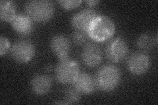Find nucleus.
<instances>
[{
	"mask_svg": "<svg viewBox=\"0 0 158 105\" xmlns=\"http://www.w3.org/2000/svg\"><path fill=\"white\" fill-rule=\"evenodd\" d=\"M115 32L112 20L104 15H98L93 20L87 30L89 38L96 42H105L110 39Z\"/></svg>",
	"mask_w": 158,
	"mask_h": 105,
	"instance_id": "nucleus-1",
	"label": "nucleus"
},
{
	"mask_svg": "<svg viewBox=\"0 0 158 105\" xmlns=\"http://www.w3.org/2000/svg\"><path fill=\"white\" fill-rule=\"evenodd\" d=\"M121 78V72L116 66L113 64L104 65L99 69L96 74V87L102 91H112L118 86Z\"/></svg>",
	"mask_w": 158,
	"mask_h": 105,
	"instance_id": "nucleus-2",
	"label": "nucleus"
},
{
	"mask_svg": "<svg viewBox=\"0 0 158 105\" xmlns=\"http://www.w3.org/2000/svg\"><path fill=\"white\" fill-rule=\"evenodd\" d=\"M24 11L33 21L46 22L53 17L55 7L49 0H32L24 5Z\"/></svg>",
	"mask_w": 158,
	"mask_h": 105,
	"instance_id": "nucleus-3",
	"label": "nucleus"
},
{
	"mask_svg": "<svg viewBox=\"0 0 158 105\" xmlns=\"http://www.w3.org/2000/svg\"><path fill=\"white\" fill-rule=\"evenodd\" d=\"M80 73L78 63L69 57L59 60L56 68V79L61 84H73Z\"/></svg>",
	"mask_w": 158,
	"mask_h": 105,
	"instance_id": "nucleus-4",
	"label": "nucleus"
},
{
	"mask_svg": "<svg viewBox=\"0 0 158 105\" xmlns=\"http://www.w3.org/2000/svg\"><path fill=\"white\" fill-rule=\"evenodd\" d=\"M12 58L19 63H27L35 55V47L27 39H19L15 42L11 48Z\"/></svg>",
	"mask_w": 158,
	"mask_h": 105,
	"instance_id": "nucleus-5",
	"label": "nucleus"
},
{
	"mask_svg": "<svg viewBox=\"0 0 158 105\" xmlns=\"http://www.w3.org/2000/svg\"><path fill=\"white\" fill-rule=\"evenodd\" d=\"M105 53L109 61L112 63H119L127 58L128 53V46L125 39L117 38L107 43Z\"/></svg>",
	"mask_w": 158,
	"mask_h": 105,
	"instance_id": "nucleus-6",
	"label": "nucleus"
},
{
	"mask_svg": "<svg viewBox=\"0 0 158 105\" xmlns=\"http://www.w3.org/2000/svg\"><path fill=\"white\" fill-rule=\"evenodd\" d=\"M150 65V58L144 52L132 53L127 60V67L129 71L137 76H140L147 72Z\"/></svg>",
	"mask_w": 158,
	"mask_h": 105,
	"instance_id": "nucleus-7",
	"label": "nucleus"
},
{
	"mask_svg": "<svg viewBox=\"0 0 158 105\" xmlns=\"http://www.w3.org/2000/svg\"><path fill=\"white\" fill-rule=\"evenodd\" d=\"M81 57L82 62L88 67H96L103 59V53L100 46L95 43H87L84 46Z\"/></svg>",
	"mask_w": 158,
	"mask_h": 105,
	"instance_id": "nucleus-8",
	"label": "nucleus"
},
{
	"mask_svg": "<svg viewBox=\"0 0 158 105\" xmlns=\"http://www.w3.org/2000/svg\"><path fill=\"white\" fill-rule=\"evenodd\" d=\"M98 15V14L93 9H82L73 14L71 20V26L77 30L86 32L93 20Z\"/></svg>",
	"mask_w": 158,
	"mask_h": 105,
	"instance_id": "nucleus-9",
	"label": "nucleus"
},
{
	"mask_svg": "<svg viewBox=\"0 0 158 105\" xmlns=\"http://www.w3.org/2000/svg\"><path fill=\"white\" fill-rule=\"evenodd\" d=\"M50 48L59 60L69 58L71 50L70 41L63 34L55 35L51 39Z\"/></svg>",
	"mask_w": 158,
	"mask_h": 105,
	"instance_id": "nucleus-10",
	"label": "nucleus"
},
{
	"mask_svg": "<svg viewBox=\"0 0 158 105\" xmlns=\"http://www.w3.org/2000/svg\"><path fill=\"white\" fill-rule=\"evenodd\" d=\"M11 25L14 30L23 36L31 34L34 28L33 20L27 14H17L11 22Z\"/></svg>",
	"mask_w": 158,
	"mask_h": 105,
	"instance_id": "nucleus-11",
	"label": "nucleus"
},
{
	"mask_svg": "<svg viewBox=\"0 0 158 105\" xmlns=\"http://www.w3.org/2000/svg\"><path fill=\"white\" fill-rule=\"evenodd\" d=\"M73 85L81 94L86 95L92 93L96 87L95 78L86 72L79 74Z\"/></svg>",
	"mask_w": 158,
	"mask_h": 105,
	"instance_id": "nucleus-12",
	"label": "nucleus"
},
{
	"mask_svg": "<svg viewBox=\"0 0 158 105\" xmlns=\"http://www.w3.org/2000/svg\"><path fill=\"white\" fill-rule=\"evenodd\" d=\"M31 86L34 93L38 95H44L51 89L52 79L46 74H38L32 79Z\"/></svg>",
	"mask_w": 158,
	"mask_h": 105,
	"instance_id": "nucleus-13",
	"label": "nucleus"
},
{
	"mask_svg": "<svg viewBox=\"0 0 158 105\" xmlns=\"http://www.w3.org/2000/svg\"><path fill=\"white\" fill-rule=\"evenodd\" d=\"M16 5L12 1L2 0L0 2V18L4 22H11L17 16Z\"/></svg>",
	"mask_w": 158,
	"mask_h": 105,
	"instance_id": "nucleus-14",
	"label": "nucleus"
},
{
	"mask_svg": "<svg viewBox=\"0 0 158 105\" xmlns=\"http://www.w3.org/2000/svg\"><path fill=\"white\" fill-rule=\"evenodd\" d=\"M157 45V35L156 36L150 34L145 33L138 37L136 40V46L143 52L149 51Z\"/></svg>",
	"mask_w": 158,
	"mask_h": 105,
	"instance_id": "nucleus-15",
	"label": "nucleus"
},
{
	"mask_svg": "<svg viewBox=\"0 0 158 105\" xmlns=\"http://www.w3.org/2000/svg\"><path fill=\"white\" fill-rule=\"evenodd\" d=\"M81 93L74 87H69L64 92L65 101L69 104H75L80 101L81 99Z\"/></svg>",
	"mask_w": 158,
	"mask_h": 105,
	"instance_id": "nucleus-16",
	"label": "nucleus"
},
{
	"mask_svg": "<svg viewBox=\"0 0 158 105\" xmlns=\"http://www.w3.org/2000/svg\"><path fill=\"white\" fill-rule=\"evenodd\" d=\"M89 36L86 32L77 30L72 34L71 40L76 46H85L87 43Z\"/></svg>",
	"mask_w": 158,
	"mask_h": 105,
	"instance_id": "nucleus-17",
	"label": "nucleus"
},
{
	"mask_svg": "<svg viewBox=\"0 0 158 105\" xmlns=\"http://www.w3.org/2000/svg\"><path fill=\"white\" fill-rule=\"evenodd\" d=\"M58 3L63 9L71 10L80 6L82 2L81 0H61Z\"/></svg>",
	"mask_w": 158,
	"mask_h": 105,
	"instance_id": "nucleus-18",
	"label": "nucleus"
},
{
	"mask_svg": "<svg viewBox=\"0 0 158 105\" xmlns=\"http://www.w3.org/2000/svg\"><path fill=\"white\" fill-rule=\"evenodd\" d=\"M10 47V43L7 38L2 36L0 37V55L2 56L7 53Z\"/></svg>",
	"mask_w": 158,
	"mask_h": 105,
	"instance_id": "nucleus-19",
	"label": "nucleus"
},
{
	"mask_svg": "<svg viewBox=\"0 0 158 105\" xmlns=\"http://www.w3.org/2000/svg\"><path fill=\"white\" fill-rule=\"evenodd\" d=\"M100 2L98 1V0H88V1L86 2V3L88 5V6L94 7V6H97V5Z\"/></svg>",
	"mask_w": 158,
	"mask_h": 105,
	"instance_id": "nucleus-20",
	"label": "nucleus"
},
{
	"mask_svg": "<svg viewBox=\"0 0 158 105\" xmlns=\"http://www.w3.org/2000/svg\"><path fill=\"white\" fill-rule=\"evenodd\" d=\"M52 68V67L51 66V65H48V66H47L46 70V71H51Z\"/></svg>",
	"mask_w": 158,
	"mask_h": 105,
	"instance_id": "nucleus-21",
	"label": "nucleus"
}]
</instances>
